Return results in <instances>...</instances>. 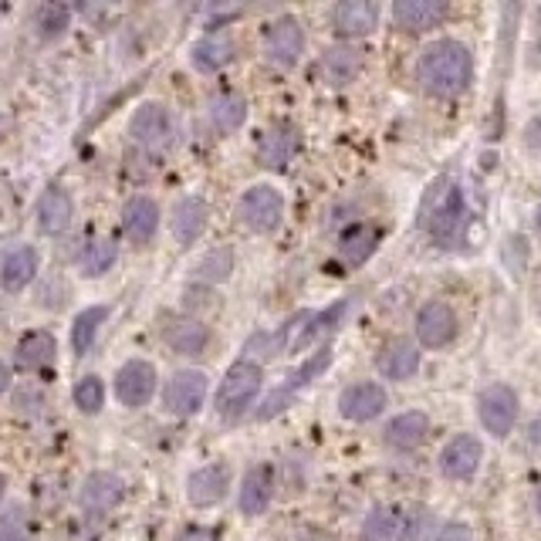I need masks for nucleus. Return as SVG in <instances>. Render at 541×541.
Listing matches in <instances>:
<instances>
[{"label": "nucleus", "instance_id": "obj_42", "mask_svg": "<svg viewBox=\"0 0 541 541\" xmlns=\"http://www.w3.org/2000/svg\"><path fill=\"white\" fill-rule=\"evenodd\" d=\"M4 491H7V481H4V474H0V501H4Z\"/></svg>", "mask_w": 541, "mask_h": 541}, {"label": "nucleus", "instance_id": "obj_14", "mask_svg": "<svg viewBox=\"0 0 541 541\" xmlns=\"http://www.w3.org/2000/svg\"><path fill=\"white\" fill-rule=\"evenodd\" d=\"M386 410V389L379 383H352L339 396V413L352 423H369Z\"/></svg>", "mask_w": 541, "mask_h": 541}, {"label": "nucleus", "instance_id": "obj_3", "mask_svg": "<svg viewBox=\"0 0 541 541\" xmlns=\"http://www.w3.org/2000/svg\"><path fill=\"white\" fill-rule=\"evenodd\" d=\"M261 386H264V372L257 362H251V359L234 362L217 386V413L224 416V420L244 416L247 406H251L257 393H261Z\"/></svg>", "mask_w": 541, "mask_h": 541}, {"label": "nucleus", "instance_id": "obj_11", "mask_svg": "<svg viewBox=\"0 0 541 541\" xmlns=\"http://www.w3.org/2000/svg\"><path fill=\"white\" fill-rule=\"evenodd\" d=\"M230 491V467L227 464H203L190 474L186 481V498H190L193 508H214L227 498Z\"/></svg>", "mask_w": 541, "mask_h": 541}, {"label": "nucleus", "instance_id": "obj_4", "mask_svg": "<svg viewBox=\"0 0 541 541\" xmlns=\"http://www.w3.org/2000/svg\"><path fill=\"white\" fill-rule=\"evenodd\" d=\"M129 136H132V143L149 149V153H163V149H170L173 139H176L173 112L159 102L139 105L136 115H132V122H129Z\"/></svg>", "mask_w": 541, "mask_h": 541}, {"label": "nucleus", "instance_id": "obj_30", "mask_svg": "<svg viewBox=\"0 0 541 541\" xmlns=\"http://www.w3.org/2000/svg\"><path fill=\"white\" fill-rule=\"evenodd\" d=\"M210 122L220 136H234L247 122V99L241 92H220L210 99Z\"/></svg>", "mask_w": 541, "mask_h": 541}, {"label": "nucleus", "instance_id": "obj_32", "mask_svg": "<svg viewBox=\"0 0 541 541\" xmlns=\"http://www.w3.org/2000/svg\"><path fill=\"white\" fill-rule=\"evenodd\" d=\"M109 318V305H88L75 315L72 322V352L75 356H85L92 349V342L99 339V328Z\"/></svg>", "mask_w": 541, "mask_h": 541}, {"label": "nucleus", "instance_id": "obj_35", "mask_svg": "<svg viewBox=\"0 0 541 541\" xmlns=\"http://www.w3.org/2000/svg\"><path fill=\"white\" fill-rule=\"evenodd\" d=\"M75 406L82 413H99L102 410V403H105V383L99 376H85V379H78V386H75Z\"/></svg>", "mask_w": 541, "mask_h": 541}, {"label": "nucleus", "instance_id": "obj_26", "mask_svg": "<svg viewBox=\"0 0 541 541\" xmlns=\"http://www.w3.org/2000/svg\"><path fill=\"white\" fill-rule=\"evenodd\" d=\"M234 55H237V38L230 31H210L207 38L193 44V65L200 72H217L227 61H234Z\"/></svg>", "mask_w": 541, "mask_h": 541}, {"label": "nucleus", "instance_id": "obj_15", "mask_svg": "<svg viewBox=\"0 0 541 541\" xmlns=\"http://www.w3.org/2000/svg\"><path fill=\"white\" fill-rule=\"evenodd\" d=\"M376 24H379V11L372 0H339L332 7V28L342 38H366V34L376 31Z\"/></svg>", "mask_w": 541, "mask_h": 541}, {"label": "nucleus", "instance_id": "obj_9", "mask_svg": "<svg viewBox=\"0 0 541 541\" xmlns=\"http://www.w3.org/2000/svg\"><path fill=\"white\" fill-rule=\"evenodd\" d=\"M268 61L278 68H295L301 55H305V31L295 17H278L268 28V41H264Z\"/></svg>", "mask_w": 541, "mask_h": 541}, {"label": "nucleus", "instance_id": "obj_37", "mask_svg": "<svg viewBox=\"0 0 541 541\" xmlns=\"http://www.w3.org/2000/svg\"><path fill=\"white\" fill-rule=\"evenodd\" d=\"M433 541H474V535H470L467 525H457V521H450V525H443L437 531V538Z\"/></svg>", "mask_w": 541, "mask_h": 541}, {"label": "nucleus", "instance_id": "obj_17", "mask_svg": "<svg viewBox=\"0 0 541 541\" xmlns=\"http://www.w3.org/2000/svg\"><path fill=\"white\" fill-rule=\"evenodd\" d=\"M122 494H126V484L115 474H109V470H99V474L85 477L82 491H78V504L88 514H109L122 501Z\"/></svg>", "mask_w": 541, "mask_h": 541}, {"label": "nucleus", "instance_id": "obj_33", "mask_svg": "<svg viewBox=\"0 0 541 541\" xmlns=\"http://www.w3.org/2000/svg\"><path fill=\"white\" fill-rule=\"evenodd\" d=\"M68 21H72V14H68V7L61 0H38V7H34V28H38L44 41L61 38Z\"/></svg>", "mask_w": 541, "mask_h": 541}, {"label": "nucleus", "instance_id": "obj_13", "mask_svg": "<svg viewBox=\"0 0 541 541\" xmlns=\"http://www.w3.org/2000/svg\"><path fill=\"white\" fill-rule=\"evenodd\" d=\"M481 457H484L481 440H474L470 433H457V437L443 447L440 470L450 481H470V477L477 474V467H481Z\"/></svg>", "mask_w": 541, "mask_h": 541}, {"label": "nucleus", "instance_id": "obj_23", "mask_svg": "<svg viewBox=\"0 0 541 541\" xmlns=\"http://www.w3.org/2000/svg\"><path fill=\"white\" fill-rule=\"evenodd\" d=\"M122 230L132 244H149L159 230V207L149 197H132L122 210Z\"/></svg>", "mask_w": 541, "mask_h": 541}, {"label": "nucleus", "instance_id": "obj_38", "mask_svg": "<svg viewBox=\"0 0 541 541\" xmlns=\"http://www.w3.org/2000/svg\"><path fill=\"white\" fill-rule=\"evenodd\" d=\"M176 541H217V531L214 528H186Z\"/></svg>", "mask_w": 541, "mask_h": 541}, {"label": "nucleus", "instance_id": "obj_16", "mask_svg": "<svg viewBox=\"0 0 541 541\" xmlns=\"http://www.w3.org/2000/svg\"><path fill=\"white\" fill-rule=\"evenodd\" d=\"M450 14V0H393V21L403 31H430Z\"/></svg>", "mask_w": 541, "mask_h": 541}, {"label": "nucleus", "instance_id": "obj_2", "mask_svg": "<svg viewBox=\"0 0 541 541\" xmlns=\"http://www.w3.org/2000/svg\"><path fill=\"white\" fill-rule=\"evenodd\" d=\"M464 220H467V200L464 190L457 183L440 180L430 190L427 203H423V224H427L430 237L440 247H454L464 234Z\"/></svg>", "mask_w": 541, "mask_h": 541}, {"label": "nucleus", "instance_id": "obj_10", "mask_svg": "<svg viewBox=\"0 0 541 541\" xmlns=\"http://www.w3.org/2000/svg\"><path fill=\"white\" fill-rule=\"evenodd\" d=\"M301 149V132L295 122H278L261 136L257 143V163L268 166V170H285L291 159L298 156Z\"/></svg>", "mask_w": 541, "mask_h": 541}, {"label": "nucleus", "instance_id": "obj_31", "mask_svg": "<svg viewBox=\"0 0 541 541\" xmlns=\"http://www.w3.org/2000/svg\"><path fill=\"white\" fill-rule=\"evenodd\" d=\"M362 72V51L359 48H332L322 58V78L328 85L342 88Z\"/></svg>", "mask_w": 541, "mask_h": 541}, {"label": "nucleus", "instance_id": "obj_41", "mask_svg": "<svg viewBox=\"0 0 541 541\" xmlns=\"http://www.w3.org/2000/svg\"><path fill=\"white\" fill-rule=\"evenodd\" d=\"M4 132H7V119H4V112H0V139H4Z\"/></svg>", "mask_w": 541, "mask_h": 541}, {"label": "nucleus", "instance_id": "obj_34", "mask_svg": "<svg viewBox=\"0 0 541 541\" xmlns=\"http://www.w3.org/2000/svg\"><path fill=\"white\" fill-rule=\"evenodd\" d=\"M230 271H234V251H230V247H217V251H210L200 261L197 278L200 281H210V285H217V281L230 278Z\"/></svg>", "mask_w": 541, "mask_h": 541}, {"label": "nucleus", "instance_id": "obj_29", "mask_svg": "<svg viewBox=\"0 0 541 541\" xmlns=\"http://www.w3.org/2000/svg\"><path fill=\"white\" fill-rule=\"evenodd\" d=\"M383 241V230L376 224H352L345 234L339 237V254L345 264H352V268H359V264H366L372 251L379 247Z\"/></svg>", "mask_w": 541, "mask_h": 541}, {"label": "nucleus", "instance_id": "obj_19", "mask_svg": "<svg viewBox=\"0 0 541 541\" xmlns=\"http://www.w3.org/2000/svg\"><path fill=\"white\" fill-rule=\"evenodd\" d=\"M210 224V207L200 197H180L173 207V237L180 241V247H193L200 241V234Z\"/></svg>", "mask_w": 541, "mask_h": 541}, {"label": "nucleus", "instance_id": "obj_24", "mask_svg": "<svg viewBox=\"0 0 541 541\" xmlns=\"http://www.w3.org/2000/svg\"><path fill=\"white\" fill-rule=\"evenodd\" d=\"M163 339L173 352H180V356H200L210 345V328L197 322V318H173V322H166L163 328Z\"/></svg>", "mask_w": 541, "mask_h": 541}, {"label": "nucleus", "instance_id": "obj_40", "mask_svg": "<svg viewBox=\"0 0 541 541\" xmlns=\"http://www.w3.org/2000/svg\"><path fill=\"white\" fill-rule=\"evenodd\" d=\"M301 541H335L332 535H325V531H312V535H305Z\"/></svg>", "mask_w": 541, "mask_h": 541}, {"label": "nucleus", "instance_id": "obj_25", "mask_svg": "<svg viewBox=\"0 0 541 541\" xmlns=\"http://www.w3.org/2000/svg\"><path fill=\"white\" fill-rule=\"evenodd\" d=\"M427 433H430V416L423 410H406L386 423V443L396 450L420 447V443L427 440Z\"/></svg>", "mask_w": 541, "mask_h": 541}, {"label": "nucleus", "instance_id": "obj_44", "mask_svg": "<svg viewBox=\"0 0 541 541\" xmlns=\"http://www.w3.org/2000/svg\"><path fill=\"white\" fill-rule=\"evenodd\" d=\"M538 514H541V487H538Z\"/></svg>", "mask_w": 541, "mask_h": 541}, {"label": "nucleus", "instance_id": "obj_21", "mask_svg": "<svg viewBox=\"0 0 541 541\" xmlns=\"http://www.w3.org/2000/svg\"><path fill=\"white\" fill-rule=\"evenodd\" d=\"M274 494V470L271 464H257L244 474L241 481V494H237V504H241V514L247 518H257V514L268 511Z\"/></svg>", "mask_w": 541, "mask_h": 541}, {"label": "nucleus", "instance_id": "obj_6", "mask_svg": "<svg viewBox=\"0 0 541 541\" xmlns=\"http://www.w3.org/2000/svg\"><path fill=\"white\" fill-rule=\"evenodd\" d=\"M159 386V372L153 362L146 359H129L126 366L115 372V396H119L122 406H146L153 399Z\"/></svg>", "mask_w": 541, "mask_h": 541}, {"label": "nucleus", "instance_id": "obj_1", "mask_svg": "<svg viewBox=\"0 0 541 541\" xmlns=\"http://www.w3.org/2000/svg\"><path fill=\"white\" fill-rule=\"evenodd\" d=\"M470 78H474V58L467 44L454 38L433 41L416 61V82L430 95H457L470 85Z\"/></svg>", "mask_w": 541, "mask_h": 541}, {"label": "nucleus", "instance_id": "obj_18", "mask_svg": "<svg viewBox=\"0 0 541 541\" xmlns=\"http://www.w3.org/2000/svg\"><path fill=\"white\" fill-rule=\"evenodd\" d=\"M362 541H413V521L399 508H372L362 521Z\"/></svg>", "mask_w": 541, "mask_h": 541}, {"label": "nucleus", "instance_id": "obj_12", "mask_svg": "<svg viewBox=\"0 0 541 541\" xmlns=\"http://www.w3.org/2000/svg\"><path fill=\"white\" fill-rule=\"evenodd\" d=\"M457 335V315L450 305L443 301H427L416 315V339H420L427 349H443L450 345Z\"/></svg>", "mask_w": 541, "mask_h": 541}, {"label": "nucleus", "instance_id": "obj_8", "mask_svg": "<svg viewBox=\"0 0 541 541\" xmlns=\"http://www.w3.org/2000/svg\"><path fill=\"white\" fill-rule=\"evenodd\" d=\"M477 413H481V423L487 433L494 437H508L514 420H518V396H514L511 386H487L481 399H477Z\"/></svg>", "mask_w": 541, "mask_h": 541}, {"label": "nucleus", "instance_id": "obj_7", "mask_svg": "<svg viewBox=\"0 0 541 541\" xmlns=\"http://www.w3.org/2000/svg\"><path fill=\"white\" fill-rule=\"evenodd\" d=\"M207 376L200 369H180L163 389V403L173 416H193L200 413L203 399H207Z\"/></svg>", "mask_w": 541, "mask_h": 541}, {"label": "nucleus", "instance_id": "obj_36", "mask_svg": "<svg viewBox=\"0 0 541 541\" xmlns=\"http://www.w3.org/2000/svg\"><path fill=\"white\" fill-rule=\"evenodd\" d=\"M115 257H119V251H115L112 241H95L82 257V271L88 274V278H99V274H105L112 268Z\"/></svg>", "mask_w": 541, "mask_h": 541}, {"label": "nucleus", "instance_id": "obj_20", "mask_svg": "<svg viewBox=\"0 0 541 541\" xmlns=\"http://www.w3.org/2000/svg\"><path fill=\"white\" fill-rule=\"evenodd\" d=\"M34 278H38V251L34 247L21 244L4 254V261H0V288L11 291V295H21Z\"/></svg>", "mask_w": 541, "mask_h": 541}, {"label": "nucleus", "instance_id": "obj_39", "mask_svg": "<svg viewBox=\"0 0 541 541\" xmlns=\"http://www.w3.org/2000/svg\"><path fill=\"white\" fill-rule=\"evenodd\" d=\"M7 389H11V366H7V362L0 359V396H4Z\"/></svg>", "mask_w": 541, "mask_h": 541}, {"label": "nucleus", "instance_id": "obj_27", "mask_svg": "<svg viewBox=\"0 0 541 541\" xmlns=\"http://www.w3.org/2000/svg\"><path fill=\"white\" fill-rule=\"evenodd\" d=\"M376 369L383 372L386 379H410L416 376V369H420V352H416V345L396 339L383 345V349L376 352Z\"/></svg>", "mask_w": 541, "mask_h": 541}, {"label": "nucleus", "instance_id": "obj_22", "mask_svg": "<svg viewBox=\"0 0 541 541\" xmlns=\"http://www.w3.org/2000/svg\"><path fill=\"white\" fill-rule=\"evenodd\" d=\"M72 217H75V203L68 197L65 186H48L44 197L38 200V227L41 234H61V230L72 227Z\"/></svg>", "mask_w": 541, "mask_h": 541}, {"label": "nucleus", "instance_id": "obj_28", "mask_svg": "<svg viewBox=\"0 0 541 541\" xmlns=\"http://www.w3.org/2000/svg\"><path fill=\"white\" fill-rule=\"evenodd\" d=\"M58 359V342L44 328H31L21 342H17V366L21 369H51Z\"/></svg>", "mask_w": 541, "mask_h": 541}, {"label": "nucleus", "instance_id": "obj_43", "mask_svg": "<svg viewBox=\"0 0 541 541\" xmlns=\"http://www.w3.org/2000/svg\"><path fill=\"white\" fill-rule=\"evenodd\" d=\"M538 230H541V203H538Z\"/></svg>", "mask_w": 541, "mask_h": 541}, {"label": "nucleus", "instance_id": "obj_5", "mask_svg": "<svg viewBox=\"0 0 541 541\" xmlns=\"http://www.w3.org/2000/svg\"><path fill=\"white\" fill-rule=\"evenodd\" d=\"M241 220L254 234H274L285 220V197L271 183H257L244 190L241 197Z\"/></svg>", "mask_w": 541, "mask_h": 541}]
</instances>
